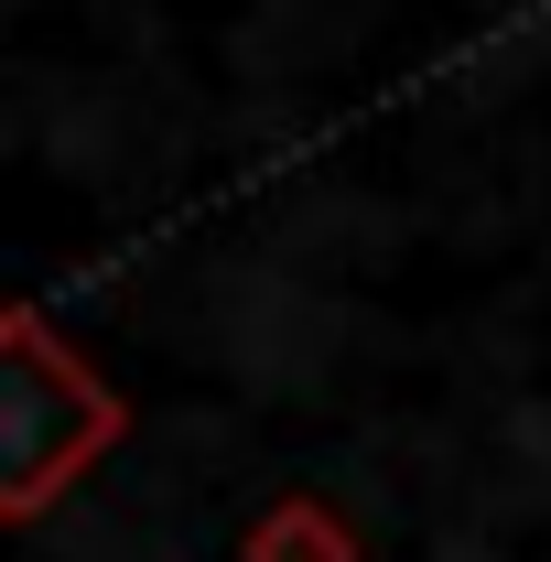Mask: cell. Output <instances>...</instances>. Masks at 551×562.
Wrapping results in <instances>:
<instances>
[{
	"label": "cell",
	"instance_id": "cell-1",
	"mask_svg": "<svg viewBox=\"0 0 551 562\" xmlns=\"http://www.w3.org/2000/svg\"><path fill=\"white\" fill-rule=\"evenodd\" d=\"M131 432V401L66 357V336L22 303L11 314V519H44L66 476H87L109 443Z\"/></svg>",
	"mask_w": 551,
	"mask_h": 562
},
{
	"label": "cell",
	"instance_id": "cell-2",
	"mask_svg": "<svg viewBox=\"0 0 551 562\" xmlns=\"http://www.w3.org/2000/svg\"><path fill=\"white\" fill-rule=\"evenodd\" d=\"M238 562H357V530H346L325 497H271V508L249 519Z\"/></svg>",
	"mask_w": 551,
	"mask_h": 562
}]
</instances>
